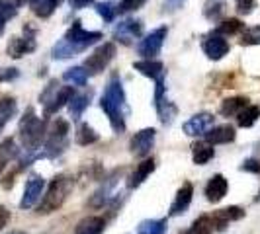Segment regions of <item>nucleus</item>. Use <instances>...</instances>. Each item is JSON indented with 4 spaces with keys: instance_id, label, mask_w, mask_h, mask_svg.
Returning a JSON list of instances; mask_svg holds the SVG:
<instances>
[{
    "instance_id": "1",
    "label": "nucleus",
    "mask_w": 260,
    "mask_h": 234,
    "mask_svg": "<svg viewBox=\"0 0 260 234\" xmlns=\"http://www.w3.org/2000/svg\"><path fill=\"white\" fill-rule=\"evenodd\" d=\"M104 37L102 31H88L82 27L80 20H75L73 26L67 29L65 37L59 39L51 49L53 59L57 61H65L71 57H77L78 53H82L84 49H88L90 45H94L96 41Z\"/></svg>"
},
{
    "instance_id": "2",
    "label": "nucleus",
    "mask_w": 260,
    "mask_h": 234,
    "mask_svg": "<svg viewBox=\"0 0 260 234\" xmlns=\"http://www.w3.org/2000/svg\"><path fill=\"white\" fill-rule=\"evenodd\" d=\"M100 107L110 119V125L114 133H123L125 131V90L121 84V78L114 74L108 80V86L104 90V96L100 100Z\"/></svg>"
},
{
    "instance_id": "3",
    "label": "nucleus",
    "mask_w": 260,
    "mask_h": 234,
    "mask_svg": "<svg viewBox=\"0 0 260 234\" xmlns=\"http://www.w3.org/2000/svg\"><path fill=\"white\" fill-rule=\"evenodd\" d=\"M18 135H20V143L26 148L27 154H36L39 148H41V144L45 143L47 123L36 115L34 107H27L26 113L20 119Z\"/></svg>"
},
{
    "instance_id": "4",
    "label": "nucleus",
    "mask_w": 260,
    "mask_h": 234,
    "mask_svg": "<svg viewBox=\"0 0 260 234\" xmlns=\"http://www.w3.org/2000/svg\"><path fill=\"white\" fill-rule=\"evenodd\" d=\"M73 187H75V178L69 174H59L57 178H53L45 195L41 197V203L38 205L39 215H51L55 211H59L65 205Z\"/></svg>"
},
{
    "instance_id": "5",
    "label": "nucleus",
    "mask_w": 260,
    "mask_h": 234,
    "mask_svg": "<svg viewBox=\"0 0 260 234\" xmlns=\"http://www.w3.org/2000/svg\"><path fill=\"white\" fill-rule=\"evenodd\" d=\"M73 96H75L73 86H59L57 80H51L39 96V102L43 104V115L49 117L53 113H57L63 105H69Z\"/></svg>"
},
{
    "instance_id": "6",
    "label": "nucleus",
    "mask_w": 260,
    "mask_h": 234,
    "mask_svg": "<svg viewBox=\"0 0 260 234\" xmlns=\"http://www.w3.org/2000/svg\"><path fill=\"white\" fill-rule=\"evenodd\" d=\"M67 146H69V121L57 119L51 129L47 131V137L43 143V156L55 158L61 152H65Z\"/></svg>"
},
{
    "instance_id": "7",
    "label": "nucleus",
    "mask_w": 260,
    "mask_h": 234,
    "mask_svg": "<svg viewBox=\"0 0 260 234\" xmlns=\"http://www.w3.org/2000/svg\"><path fill=\"white\" fill-rule=\"evenodd\" d=\"M114 57H116V45L112 41H106L86 57L82 66H84L88 76H94V74H100L102 70H106L108 65L114 61Z\"/></svg>"
},
{
    "instance_id": "8",
    "label": "nucleus",
    "mask_w": 260,
    "mask_h": 234,
    "mask_svg": "<svg viewBox=\"0 0 260 234\" xmlns=\"http://www.w3.org/2000/svg\"><path fill=\"white\" fill-rule=\"evenodd\" d=\"M169 35V27L160 26L153 29L149 35H145L139 43H137V53L143 57V59H153L155 55H158V51L162 49L165 45V39Z\"/></svg>"
},
{
    "instance_id": "9",
    "label": "nucleus",
    "mask_w": 260,
    "mask_h": 234,
    "mask_svg": "<svg viewBox=\"0 0 260 234\" xmlns=\"http://www.w3.org/2000/svg\"><path fill=\"white\" fill-rule=\"evenodd\" d=\"M24 37H10L8 41V47H6V53L12 57V59H22L24 55H29V53L36 51L38 43H36V29L34 27L26 26L24 27Z\"/></svg>"
},
{
    "instance_id": "10",
    "label": "nucleus",
    "mask_w": 260,
    "mask_h": 234,
    "mask_svg": "<svg viewBox=\"0 0 260 234\" xmlns=\"http://www.w3.org/2000/svg\"><path fill=\"white\" fill-rule=\"evenodd\" d=\"M155 139H156V131L153 129V127H147V129H141L139 133H135L129 141L131 154L139 156V158L149 156L151 150H153Z\"/></svg>"
},
{
    "instance_id": "11",
    "label": "nucleus",
    "mask_w": 260,
    "mask_h": 234,
    "mask_svg": "<svg viewBox=\"0 0 260 234\" xmlns=\"http://www.w3.org/2000/svg\"><path fill=\"white\" fill-rule=\"evenodd\" d=\"M43 187H45V180L39 174H31L27 178L26 187H24V195L20 201V209H31L38 205V201L43 195Z\"/></svg>"
},
{
    "instance_id": "12",
    "label": "nucleus",
    "mask_w": 260,
    "mask_h": 234,
    "mask_svg": "<svg viewBox=\"0 0 260 234\" xmlns=\"http://www.w3.org/2000/svg\"><path fill=\"white\" fill-rule=\"evenodd\" d=\"M202 49L208 55V59H211V61H221L223 57L229 53L231 47H229V41L223 37V35L211 31L202 41Z\"/></svg>"
},
{
    "instance_id": "13",
    "label": "nucleus",
    "mask_w": 260,
    "mask_h": 234,
    "mask_svg": "<svg viewBox=\"0 0 260 234\" xmlns=\"http://www.w3.org/2000/svg\"><path fill=\"white\" fill-rule=\"evenodd\" d=\"M141 33H143V22L133 20V18L123 20L114 27V39L119 41L121 45H131L133 39H137Z\"/></svg>"
},
{
    "instance_id": "14",
    "label": "nucleus",
    "mask_w": 260,
    "mask_h": 234,
    "mask_svg": "<svg viewBox=\"0 0 260 234\" xmlns=\"http://www.w3.org/2000/svg\"><path fill=\"white\" fill-rule=\"evenodd\" d=\"M213 119L215 117L211 115V113L202 111V113H196V115L190 117L182 125V129L188 137H200V135H206L213 127Z\"/></svg>"
},
{
    "instance_id": "15",
    "label": "nucleus",
    "mask_w": 260,
    "mask_h": 234,
    "mask_svg": "<svg viewBox=\"0 0 260 234\" xmlns=\"http://www.w3.org/2000/svg\"><path fill=\"white\" fill-rule=\"evenodd\" d=\"M192 195H194V185L190 182L182 183V187L176 191V197L170 205V217H178V215L186 213L192 203Z\"/></svg>"
},
{
    "instance_id": "16",
    "label": "nucleus",
    "mask_w": 260,
    "mask_h": 234,
    "mask_svg": "<svg viewBox=\"0 0 260 234\" xmlns=\"http://www.w3.org/2000/svg\"><path fill=\"white\" fill-rule=\"evenodd\" d=\"M245 217V209L237 207V205H231V207H223L219 211H215L213 215H211V222H213V226L217 228V230H223L229 222L233 221H241Z\"/></svg>"
},
{
    "instance_id": "17",
    "label": "nucleus",
    "mask_w": 260,
    "mask_h": 234,
    "mask_svg": "<svg viewBox=\"0 0 260 234\" xmlns=\"http://www.w3.org/2000/svg\"><path fill=\"white\" fill-rule=\"evenodd\" d=\"M116 174L114 176H110L108 180H104V183L94 191V195H92L90 199H88V205H90L92 209H102L106 205V203H110V199L114 197V187H116Z\"/></svg>"
},
{
    "instance_id": "18",
    "label": "nucleus",
    "mask_w": 260,
    "mask_h": 234,
    "mask_svg": "<svg viewBox=\"0 0 260 234\" xmlns=\"http://www.w3.org/2000/svg\"><path fill=\"white\" fill-rule=\"evenodd\" d=\"M133 68H135L137 72H141L143 76L155 80V82L165 80V74H167L165 65H162L160 61H155V59H143V61H137V63H133Z\"/></svg>"
},
{
    "instance_id": "19",
    "label": "nucleus",
    "mask_w": 260,
    "mask_h": 234,
    "mask_svg": "<svg viewBox=\"0 0 260 234\" xmlns=\"http://www.w3.org/2000/svg\"><path fill=\"white\" fill-rule=\"evenodd\" d=\"M227 189H229V182L225 180V176L215 174L208 182V185H206V197L211 203H219L223 197L227 195Z\"/></svg>"
},
{
    "instance_id": "20",
    "label": "nucleus",
    "mask_w": 260,
    "mask_h": 234,
    "mask_svg": "<svg viewBox=\"0 0 260 234\" xmlns=\"http://www.w3.org/2000/svg\"><path fill=\"white\" fill-rule=\"evenodd\" d=\"M153 170H155V160H153V158H147L141 164H137V168L133 170L131 176L127 178V187H129V189L139 187V185L153 174Z\"/></svg>"
},
{
    "instance_id": "21",
    "label": "nucleus",
    "mask_w": 260,
    "mask_h": 234,
    "mask_svg": "<svg viewBox=\"0 0 260 234\" xmlns=\"http://www.w3.org/2000/svg\"><path fill=\"white\" fill-rule=\"evenodd\" d=\"M235 127L231 125H219V127H211L206 133V141L209 144H227L235 141Z\"/></svg>"
},
{
    "instance_id": "22",
    "label": "nucleus",
    "mask_w": 260,
    "mask_h": 234,
    "mask_svg": "<svg viewBox=\"0 0 260 234\" xmlns=\"http://www.w3.org/2000/svg\"><path fill=\"white\" fill-rule=\"evenodd\" d=\"M213 156H215V148L208 141H198V143L192 144V160H194L196 166L208 164Z\"/></svg>"
},
{
    "instance_id": "23",
    "label": "nucleus",
    "mask_w": 260,
    "mask_h": 234,
    "mask_svg": "<svg viewBox=\"0 0 260 234\" xmlns=\"http://www.w3.org/2000/svg\"><path fill=\"white\" fill-rule=\"evenodd\" d=\"M248 105V98L245 96H235V98H227V100H223L221 105H219V113L223 117H233V115H239L245 107Z\"/></svg>"
},
{
    "instance_id": "24",
    "label": "nucleus",
    "mask_w": 260,
    "mask_h": 234,
    "mask_svg": "<svg viewBox=\"0 0 260 234\" xmlns=\"http://www.w3.org/2000/svg\"><path fill=\"white\" fill-rule=\"evenodd\" d=\"M106 228L104 217H86L77 224L75 234H102Z\"/></svg>"
},
{
    "instance_id": "25",
    "label": "nucleus",
    "mask_w": 260,
    "mask_h": 234,
    "mask_svg": "<svg viewBox=\"0 0 260 234\" xmlns=\"http://www.w3.org/2000/svg\"><path fill=\"white\" fill-rule=\"evenodd\" d=\"M92 100V90L88 92H82V94H75L73 100L69 102V113L73 119H78V117L84 113V109L90 105Z\"/></svg>"
},
{
    "instance_id": "26",
    "label": "nucleus",
    "mask_w": 260,
    "mask_h": 234,
    "mask_svg": "<svg viewBox=\"0 0 260 234\" xmlns=\"http://www.w3.org/2000/svg\"><path fill=\"white\" fill-rule=\"evenodd\" d=\"M27 2H29L34 14H36L38 18H41V20L49 18V16L59 8V4H61V0H27Z\"/></svg>"
},
{
    "instance_id": "27",
    "label": "nucleus",
    "mask_w": 260,
    "mask_h": 234,
    "mask_svg": "<svg viewBox=\"0 0 260 234\" xmlns=\"http://www.w3.org/2000/svg\"><path fill=\"white\" fill-rule=\"evenodd\" d=\"M225 14H227V2L225 0H206L204 16L209 22H219Z\"/></svg>"
},
{
    "instance_id": "28",
    "label": "nucleus",
    "mask_w": 260,
    "mask_h": 234,
    "mask_svg": "<svg viewBox=\"0 0 260 234\" xmlns=\"http://www.w3.org/2000/svg\"><path fill=\"white\" fill-rule=\"evenodd\" d=\"M16 111H18V104L12 96L0 98V131L4 129V125L16 115Z\"/></svg>"
},
{
    "instance_id": "29",
    "label": "nucleus",
    "mask_w": 260,
    "mask_h": 234,
    "mask_svg": "<svg viewBox=\"0 0 260 234\" xmlns=\"http://www.w3.org/2000/svg\"><path fill=\"white\" fill-rule=\"evenodd\" d=\"M18 146H16V141L14 139H6L0 143V172L10 164V160H14L18 156Z\"/></svg>"
},
{
    "instance_id": "30",
    "label": "nucleus",
    "mask_w": 260,
    "mask_h": 234,
    "mask_svg": "<svg viewBox=\"0 0 260 234\" xmlns=\"http://www.w3.org/2000/svg\"><path fill=\"white\" fill-rule=\"evenodd\" d=\"M98 139H100L98 133H96L94 127L88 125V123H80L77 133H75V141H77V144H80V146H88V144L96 143Z\"/></svg>"
},
{
    "instance_id": "31",
    "label": "nucleus",
    "mask_w": 260,
    "mask_h": 234,
    "mask_svg": "<svg viewBox=\"0 0 260 234\" xmlns=\"http://www.w3.org/2000/svg\"><path fill=\"white\" fill-rule=\"evenodd\" d=\"M155 107H156V113H158L160 123L170 125V123H172V119L176 117V105L172 104V102H169L167 98H162V100L155 102Z\"/></svg>"
},
{
    "instance_id": "32",
    "label": "nucleus",
    "mask_w": 260,
    "mask_h": 234,
    "mask_svg": "<svg viewBox=\"0 0 260 234\" xmlns=\"http://www.w3.org/2000/svg\"><path fill=\"white\" fill-rule=\"evenodd\" d=\"M260 117V107L258 105H250L248 104L239 115H237V123L239 127H252Z\"/></svg>"
},
{
    "instance_id": "33",
    "label": "nucleus",
    "mask_w": 260,
    "mask_h": 234,
    "mask_svg": "<svg viewBox=\"0 0 260 234\" xmlns=\"http://www.w3.org/2000/svg\"><path fill=\"white\" fill-rule=\"evenodd\" d=\"M139 234H165L167 232V219H147L137 228Z\"/></svg>"
},
{
    "instance_id": "34",
    "label": "nucleus",
    "mask_w": 260,
    "mask_h": 234,
    "mask_svg": "<svg viewBox=\"0 0 260 234\" xmlns=\"http://www.w3.org/2000/svg\"><path fill=\"white\" fill-rule=\"evenodd\" d=\"M63 80L69 82V84H73V86H84L88 82V74H86L84 66H73V68L65 70Z\"/></svg>"
},
{
    "instance_id": "35",
    "label": "nucleus",
    "mask_w": 260,
    "mask_h": 234,
    "mask_svg": "<svg viewBox=\"0 0 260 234\" xmlns=\"http://www.w3.org/2000/svg\"><path fill=\"white\" fill-rule=\"evenodd\" d=\"M243 27H245V24H243L239 18H229V20H223L221 24L215 27L213 31L225 37V35H235V33L243 31Z\"/></svg>"
},
{
    "instance_id": "36",
    "label": "nucleus",
    "mask_w": 260,
    "mask_h": 234,
    "mask_svg": "<svg viewBox=\"0 0 260 234\" xmlns=\"http://www.w3.org/2000/svg\"><path fill=\"white\" fill-rule=\"evenodd\" d=\"M182 234H213V222H211V217L204 215L200 219H196L192 222V226Z\"/></svg>"
},
{
    "instance_id": "37",
    "label": "nucleus",
    "mask_w": 260,
    "mask_h": 234,
    "mask_svg": "<svg viewBox=\"0 0 260 234\" xmlns=\"http://www.w3.org/2000/svg\"><path fill=\"white\" fill-rule=\"evenodd\" d=\"M96 12L102 16L104 22H112L117 16V4L116 2H110V0L98 2V4H96Z\"/></svg>"
},
{
    "instance_id": "38",
    "label": "nucleus",
    "mask_w": 260,
    "mask_h": 234,
    "mask_svg": "<svg viewBox=\"0 0 260 234\" xmlns=\"http://www.w3.org/2000/svg\"><path fill=\"white\" fill-rule=\"evenodd\" d=\"M241 45L243 47H250V45H260V26L248 27L241 35Z\"/></svg>"
},
{
    "instance_id": "39",
    "label": "nucleus",
    "mask_w": 260,
    "mask_h": 234,
    "mask_svg": "<svg viewBox=\"0 0 260 234\" xmlns=\"http://www.w3.org/2000/svg\"><path fill=\"white\" fill-rule=\"evenodd\" d=\"M147 0H121V4H117V12L125 14V12H133V10H139L143 8V4Z\"/></svg>"
},
{
    "instance_id": "40",
    "label": "nucleus",
    "mask_w": 260,
    "mask_h": 234,
    "mask_svg": "<svg viewBox=\"0 0 260 234\" xmlns=\"http://www.w3.org/2000/svg\"><path fill=\"white\" fill-rule=\"evenodd\" d=\"M18 14V8L14 6H0V27H6V22H10Z\"/></svg>"
},
{
    "instance_id": "41",
    "label": "nucleus",
    "mask_w": 260,
    "mask_h": 234,
    "mask_svg": "<svg viewBox=\"0 0 260 234\" xmlns=\"http://www.w3.org/2000/svg\"><path fill=\"white\" fill-rule=\"evenodd\" d=\"M256 8V2L254 0H239L237 2V10H239V14H250L252 10Z\"/></svg>"
},
{
    "instance_id": "42",
    "label": "nucleus",
    "mask_w": 260,
    "mask_h": 234,
    "mask_svg": "<svg viewBox=\"0 0 260 234\" xmlns=\"http://www.w3.org/2000/svg\"><path fill=\"white\" fill-rule=\"evenodd\" d=\"M243 172H250V174H260V162L258 160H245L243 162V166H241Z\"/></svg>"
},
{
    "instance_id": "43",
    "label": "nucleus",
    "mask_w": 260,
    "mask_h": 234,
    "mask_svg": "<svg viewBox=\"0 0 260 234\" xmlns=\"http://www.w3.org/2000/svg\"><path fill=\"white\" fill-rule=\"evenodd\" d=\"M69 4H71L73 10H82V8L94 4V0H69Z\"/></svg>"
},
{
    "instance_id": "44",
    "label": "nucleus",
    "mask_w": 260,
    "mask_h": 234,
    "mask_svg": "<svg viewBox=\"0 0 260 234\" xmlns=\"http://www.w3.org/2000/svg\"><path fill=\"white\" fill-rule=\"evenodd\" d=\"M8 222H10V211L4 207V205H0V230H2Z\"/></svg>"
},
{
    "instance_id": "45",
    "label": "nucleus",
    "mask_w": 260,
    "mask_h": 234,
    "mask_svg": "<svg viewBox=\"0 0 260 234\" xmlns=\"http://www.w3.org/2000/svg\"><path fill=\"white\" fill-rule=\"evenodd\" d=\"M16 76H18L16 68H4V72H0V80H12Z\"/></svg>"
},
{
    "instance_id": "46",
    "label": "nucleus",
    "mask_w": 260,
    "mask_h": 234,
    "mask_svg": "<svg viewBox=\"0 0 260 234\" xmlns=\"http://www.w3.org/2000/svg\"><path fill=\"white\" fill-rule=\"evenodd\" d=\"M182 2L184 0H167V2H165V8H169L170 12H172V10H176V8H182Z\"/></svg>"
},
{
    "instance_id": "47",
    "label": "nucleus",
    "mask_w": 260,
    "mask_h": 234,
    "mask_svg": "<svg viewBox=\"0 0 260 234\" xmlns=\"http://www.w3.org/2000/svg\"><path fill=\"white\" fill-rule=\"evenodd\" d=\"M24 2H27V0H0V6H14V8H18Z\"/></svg>"
},
{
    "instance_id": "48",
    "label": "nucleus",
    "mask_w": 260,
    "mask_h": 234,
    "mask_svg": "<svg viewBox=\"0 0 260 234\" xmlns=\"http://www.w3.org/2000/svg\"><path fill=\"white\" fill-rule=\"evenodd\" d=\"M8 234H26L24 230H12V232H8Z\"/></svg>"
},
{
    "instance_id": "49",
    "label": "nucleus",
    "mask_w": 260,
    "mask_h": 234,
    "mask_svg": "<svg viewBox=\"0 0 260 234\" xmlns=\"http://www.w3.org/2000/svg\"><path fill=\"white\" fill-rule=\"evenodd\" d=\"M2 33H4V27H0V35H2Z\"/></svg>"
},
{
    "instance_id": "50",
    "label": "nucleus",
    "mask_w": 260,
    "mask_h": 234,
    "mask_svg": "<svg viewBox=\"0 0 260 234\" xmlns=\"http://www.w3.org/2000/svg\"><path fill=\"white\" fill-rule=\"evenodd\" d=\"M237 2H239V0H237Z\"/></svg>"
}]
</instances>
